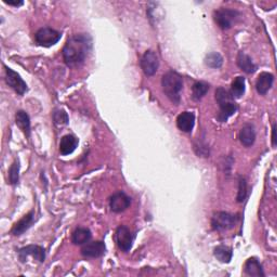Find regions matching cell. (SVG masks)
Masks as SVG:
<instances>
[{"instance_id": "cell-1", "label": "cell", "mask_w": 277, "mask_h": 277, "mask_svg": "<svg viewBox=\"0 0 277 277\" xmlns=\"http://www.w3.org/2000/svg\"><path fill=\"white\" fill-rule=\"evenodd\" d=\"M92 48V39L88 34H77L68 38L63 48V59L67 66H79L86 61Z\"/></svg>"}, {"instance_id": "cell-2", "label": "cell", "mask_w": 277, "mask_h": 277, "mask_svg": "<svg viewBox=\"0 0 277 277\" xmlns=\"http://www.w3.org/2000/svg\"><path fill=\"white\" fill-rule=\"evenodd\" d=\"M162 87L165 95L173 104L178 105L181 101V92L183 90V78L176 72L166 73L162 78Z\"/></svg>"}, {"instance_id": "cell-3", "label": "cell", "mask_w": 277, "mask_h": 277, "mask_svg": "<svg viewBox=\"0 0 277 277\" xmlns=\"http://www.w3.org/2000/svg\"><path fill=\"white\" fill-rule=\"evenodd\" d=\"M216 101L220 107V112L217 116V119L220 122H225L237 112L238 106L227 89L220 87L216 90Z\"/></svg>"}, {"instance_id": "cell-4", "label": "cell", "mask_w": 277, "mask_h": 277, "mask_svg": "<svg viewBox=\"0 0 277 277\" xmlns=\"http://www.w3.org/2000/svg\"><path fill=\"white\" fill-rule=\"evenodd\" d=\"M238 17H240V12L236 10L222 8L214 12L215 22L223 30H228L233 27Z\"/></svg>"}, {"instance_id": "cell-5", "label": "cell", "mask_w": 277, "mask_h": 277, "mask_svg": "<svg viewBox=\"0 0 277 277\" xmlns=\"http://www.w3.org/2000/svg\"><path fill=\"white\" fill-rule=\"evenodd\" d=\"M62 34L60 31L52 29L50 27L40 28L35 34V41L38 46H41L44 48H50L54 46L61 40Z\"/></svg>"}, {"instance_id": "cell-6", "label": "cell", "mask_w": 277, "mask_h": 277, "mask_svg": "<svg viewBox=\"0 0 277 277\" xmlns=\"http://www.w3.org/2000/svg\"><path fill=\"white\" fill-rule=\"evenodd\" d=\"M237 217L225 211H218L211 219L212 229L216 231H227L235 227Z\"/></svg>"}, {"instance_id": "cell-7", "label": "cell", "mask_w": 277, "mask_h": 277, "mask_svg": "<svg viewBox=\"0 0 277 277\" xmlns=\"http://www.w3.org/2000/svg\"><path fill=\"white\" fill-rule=\"evenodd\" d=\"M115 238L119 249L124 251V253H128V251L131 249L134 235L131 230L126 227V225H120V227H118V229L116 230Z\"/></svg>"}, {"instance_id": "cell-8", "label": "cell", "mask_w": 277, "mask_h": 277, "mask_svg": "<svg viewBox=\"0 0 277 277\" xmlns=\"http://www.w3.org/2000/svg\"><path fill=\"white\" fill-rule=\"evenodd\" d=\"M140 65L143 70V73L146 76L149 77L154 76L156 74L159 67V60L157 54L152 50L146 51V52L143 54L142 59H141Z\"/></svg>"}, {"instance_id": "cell-9", "label": "cell", "mask_w": 277, "mask_h": 277, "mask_svg": "<svg viewBox=\"0 0 277 277\" xmlns=\"http://www.w3.org/2000/svg\"><path fill=\"white\" fill-rule=\"evenodd\" d=\"M5 81H7L9 87H11L17 94L20 95L25 94V92L28 90L26 82L23 80L20 74H17L13 69H11L10 67H7V66H5Z\"/></svg>"}, {"instance_id": "cell-10", "label": "cell", "mask_w": 277, "mask_h": 277, "mask_svg": "<svg viewBox=\"0 0 277 277\" xmlns=\"http://www.w3.org/2000/svg\"><path fill=\"white\" fill-rule=\"evenodd\" d=\"M131 204V198L124 192H117L109 199V208L113 212L119 214L129 208Z\"/></svg>"}, {"instance_id": "cell-11", "label": "cell", "mask_w": 277, "mask_h": 277, "mask_svg": "<svg viewBox=\"0 0 277 277\" xmlns=\"http://www.w3.org/2000/svg\"><path fill=\"white\" fill-rule=\"evenodd\" d=\"M28 256L35 258L39 262H43L44 259H46V251H44L43 247L38 246V245H28V246L18 250V257H20V260L22 262H25Z\"/></svg>"}, {"instance_id": "cell-12", "label": "cell", "mask_w": 277, "mask_h": 277, "mask_svg": "<svg viewBox=\"0 0 277 277\" xmlns=\"http://www.w3.org/2000/svg\"><path fill=\"white\" fill-rule=\"evenodd\" d=\"M105 244L101 241L86 243L81 248V255L86 258H99L105 254Z\"/></svg>"}, {"instance_id": "cell-13", "label": "cell", "mask_w": 277, "mask_h": 277, "mask_svg": "<svg viewBox=\"0 0 277 277\" xmlns=\"http://www.w3.org/2000/svg\"><path fill=\"white\" fill-rule=\"evenodd\" d=\"M273 82H274V76L272 74L267 72L260 73L256 81L257 92L261 95L267 94L269 90L272 88Z\"/></svg>"}, {"instance_id": "cell-14", "label": "cell", "mask_w": 277, "mask_h": 277, "mask_svg": "<svg viewBox=\"0 0 277 277\" xmlns=\"http://www.w3.org/2000/svg\"><path fill=\"white\" fill-rule=\"evenodd\" d=\"M34 220H35V211L31 210L26 216H24L20 221L16 222L13 225V228H12V230H11L12 234L15 236L22 235L31 227V225H33Z\"/></svg>"}, {"instance_id": "cell-15", "label": "cell", "mask_w": 277, "mask_h": 277, "mask_svg": "<svg viewBox=\"0 0 277 277\" xmlns=\"http://www.w3.org/2000/svg\"><path fill=\"white\" fill-rule=\"evenodd\" d=\"M195 125V115L191 112H183L178 116L177 126L180 130L189 133Z\"/></svg>"}, {"instance_id": "cell-16", "label": "cell", "mask_w": 277, "mask_h": 277, "mask_svg": "<svg viewBox=\"0 0 277 277\" xmlns=\"http://www.w3.org/2000/svg\"><path fill=\"white\" fill-rule=\"evenodd\" d=\"M77 146H78V139L72 134H66L61 139L60 152L63 156H66L72 154Z\"/></svg>"}, {"instance_id": "cell-17", "label": "cell", "mask_w": 277, "mask_h": 277, "mask_svg": "<svg viewBox=\"0 0 277 277\" xmlns=\"http://www.w3.org/2000/svg\"><path fill=\"white\" fill-rule=\"evenodd\" d=\"M244 271L248 276H255V277H264V272L261 263L257 258H249L247 261L245 262Z\"/></svg>"}, {"instance_id": "cell-18", "label": "cell", "mask_w": 277, "mask_h": 277, "mask_svg": "<svg viewBox=\"0 0 277 277\" xmlns=\"http://www.w3.org/2000/svg\"><path fill=\"white\" fill-rule=\"evenodd\" d=\"M237 65L243 70V72H245L246 74H254L258 68L256 64L253 62V60H251V57L245 52H243V51L238 52Z\"/></svg>"}, {"instance_id": "cell-19", "label": "cell", "mask_w": 277, "mask_h": 277, "mask_svg": "<svg viewBox=\"0 0 277 277\" xmlns=\"http://www.w3.org/2000/svg\"><path fill=\"white\" fill-rule=\"evenodd\" d=\"M238 138H240L241 143L249 147L255 143L256 140V130L253 125H245L240 131V134H238Z\"/></svg>"}, {"instance_id": "cell-20", "label": "cell", "mask_w": 277, "mask_h": 277, "mask_svg": "<svg viewBox=\"0 0 277 277\" xmlns=\"http://www.w3.org/2000/svg\"><path fill=\"white\" fill-rule=\"evenodd\" d=\"M15 122L18 128L24 132L27 138L30 137V118L26 112L18 111L15 115Z\"/></svg>"}, {"instance_id": "cell-21", "label": "cell", "mask_w": 277, "mask_h": 277, "mask_svg": "<svg viewBox=\"0 0 277 277\" xmlns=\"http://www.w3.org/2000/svg\"><path fill=\"white\" fill-rule=\"evenodd\" d=\"M92 237L91 231L87 228H77L72 234V242L75 245H83L88 243Z\"/></svg>"}, {"instance_id": "cell-22", "label": "cell", "mask_w": 277, "mask_h": 277, "mask_svg": "<svg viewBox=\"0 0 277 277\" xmlns=\"http://www.w3.org/2000/svg\"><path fill=\"white\" fill-rule=\"evenodd\" d=\"M214 255L220 262L229 263L232 260V257H233V251H232V249L229 246L219 245V246L215 248Z\"/></svg>"}, {"instance_id": "cell-23", "label": "cell", "mask_w": 277, "mask_h": 277, "mask_svg": "<svg viewBox=\"0 0 277 277\" xmlns=\"http://www.w3.org/2000/svg\"><path fill=\"white\" fill-rule=\"evenodd\" d=\"M209 91V85L204 81H197L192 87V99L194 101L202 100Z\"/></svg>"}, {"instance_id": "cell-24", "label": "cell", "mask_w": 277, "mask_h": 277, "mask_svg": "<svg viewBox=\"0 0 277 277\" xmlns=\"http://www.w3.org/2000/svg\"><path fill=\"white\" fill-rule=\"evenodd\" d=\"M231 94L234 99H240L245 93V78L242 76H238L232 81L231 85Z\"/></svg>"}, {"instance_id": "cell-25", "label": "cell", "mask_w": 277, "mask_h": 277, "mask_svg": "<svg viewBox=\"0 0 277 277\" xmlns=\"http://www.w3.org/2000/svg\"><path fill=\"white\" fill-rule=\"evenodd\" d=\"M205 64L210 68H220L223 64V57L220 53L211 52L206 55Z\"/></svg>"}, {"instance_id": "cell-26", "label": "cell", "mask_w": 277, "mask_h": 277, "mask_svg": "<svg viewBox=\"0 0 277 277\" xmlns=\"http://www.w3.org/2000/svg\"><path fill=\"white\" fill-rule=\"evenodd\" d=\"M18 180H20V164L18 160H15L9 169V181L10 184L15 185L18 183Z\"/></svg>"}, {"instance_id": "cell-27", "label": "cell", "mask_w": 277, "mask_h": 277, "mask_svg": "<svg viewBox=\"0 0 277 277\" xmlns=\"http://www.w3.org/2000/svg\"><path fill=\"white\" fill-rule=\"evenodd\" d=\"M247 196V182L246 179L244 177H240L238 179V192L236 196L237 203H243L245 201V198Z\"/></svg>"}, {"instance_id": "cell-28", "label": "cell", "mask_w": 277, "mask_h": 277, "mask_svg": "<svg viewBox=\"0 0 277 277\" xmlns=\"http://www.w3.org/2000/svg\"><path fill=\"white\" fill-rule=\"evenodd\" d=\"M53 120L55 125L57 126H64L68 124V115L63 109H57L53 114Z\"/></svg>"}, {"instance_id": "cell-29", "label": "cell", "mask_w": 277, "mask_h": 277, "mask_svg": "<svg viewBox=\"0 0 277 277\" xmlns=\"http://www.w3.org/2000/svg\"><path fill=\"white\" fill-rule=\"evenodd\" d=\"M4 3H7L9 5H13V7H21L24 4V1L22 0H15V1H9V0H3Z\"/></svg>"}, {"instance_id": "cell-30", "label": "cell", "mask_w": 277, "mask_h": 277, "mask_svg": "<svg viewBox=\"0 0 277 277\" xmlns=\"http://www.w3.org/2000/svg\"><path fill=\"white\" fill-rule=\"evenodd\" d=\"M272 145L276 146V125L275 124L272 127Z\"/></svg>"}]
</instances>
